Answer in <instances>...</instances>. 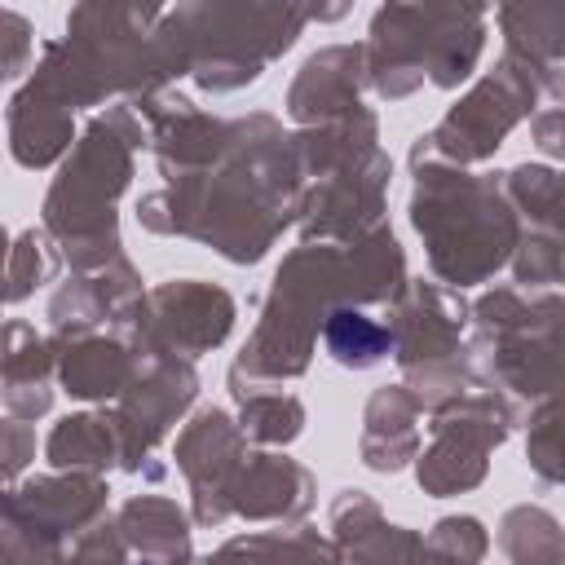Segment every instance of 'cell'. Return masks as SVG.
Instances as JSON below:
<instances>
[{"mask_svg":"<svg viewBox=\"0 0 565 565\" xmlns=\"http://www.w3.org/2000/svg\"><path fill=\"white\" fill-rule=\"evenodd\" d=\"M327 344H331V353L340 362H358L362 366V362H375L384 353L388 335L375 322H366L362 313H335L327 322Z\"/></svg>","mask_w":565,"mask_h":565,"instance_id":"obj_1","label":"cell"}]
</instances>
